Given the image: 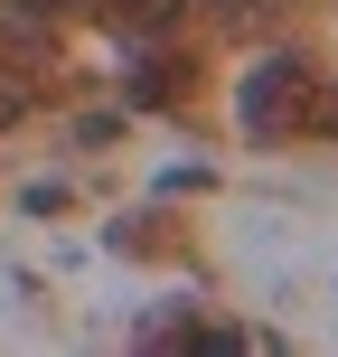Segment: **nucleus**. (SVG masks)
Segmentation results:
<instances>
[{"label":"nucleus","instance_id":"1","mask_svg":"<svg viewBox=\"0 0 338 357\" xmlns=\"http://www.w3.org/2000/svg\"><path fill=\"white\" fill-rule=\"evenodd\" d=\"M291 75H301V66H291V56H282V66H254V94H245V113H254V123H272V113H282Z\"/></svg>","mask_w":338,"mask_h":357},{"label":"nucleus","instance_id":"3","mask_svg":"<svg viewBox=\"0 0 338 357\" xmlns=\"http://www.w3.org/2000/svg\"><path fill=\"white\" fill-rule=\"evenodd\" d=\"M19 113H29V85H19V75H10V66H0V132H10V123H19Z\"/></svg>","mask_w":338,"mask_h":357},{"label":"nucleus","instance_id":"4","mask_svg":"<svg viewBox=\"0 0 338 357\" xmlns=\"http://www.w3.org/2000/svg\"><path fill=\"white\" fill-rule=\"evenodd\" d=\"M29 19H66V10H85V0H19Z\"/></svg>","mask_w":338,"mask_h":357},{"label":"nucleus","instance_id":"2","mask_svg":"<svg viewBox=\"0 0 338 357\" xmlns=\"http://www.w3.org/2000/svg\"><path fill=\"white\" fill-rule=\"evenodd\" d=\"M113 10H123V19H132V29H160V19L178 10V0H113Z\"/></svg>","mask_w":338,"mask_h":357}]
</instances>
